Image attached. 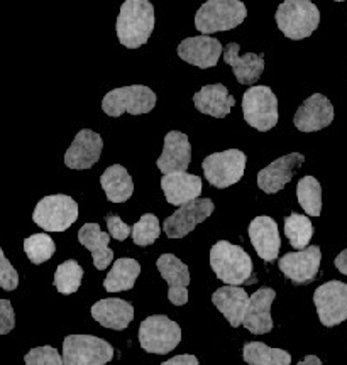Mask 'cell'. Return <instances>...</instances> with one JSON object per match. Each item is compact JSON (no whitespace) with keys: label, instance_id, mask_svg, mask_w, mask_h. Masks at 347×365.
<instances>
[{"label":"cell","instance_id":"277c9868","mask_svg":"<svg viewBox=\"0 0 347 365\" xmlns=\"http://www.w3.org/2000/svg\"><path fill=\"white\" fill-rule=\"evenodd\" d=\"M276 24L286 38L305 39L321 24V12L310 0H285L276 11Z\"/></svg>","mask_w":347,"mask_h":365},{"label":"cell","instance_id":"3957f363","mask_svg":"<svg viewBox=\"0 0 347 365\" xmlns=\"http://www.w3.org/2000/svg\"><path fill=\"white\" fill-rule=\"evenodd\" d=\"M248 9L241 0H207L195 14V27L202 34L222 33L243 24Z\"/></svg>","mask_w":347,"mask_h":365},{"label":"cell","instance_id":"8fae6325","mask_svg":"<svg viewBox=\"0 0 347 365\" xmlns=\"http://www.w3.org/2000/svg\"><path fill=\"white\" fill-rule=\"evenodd\" d=\"M313 303L323 327H337L347 319V284L342 281H328L313 293Z\"/></svg>","mask_w":347,"mask_h":365},{"label":"cell","instance_id":"60d3db41","mask_svg":"<svg viewBox=\"0 0 347 365\" xmlns=\"http://www.w3.org/2000/svg\"><path fill=\"white\" fill-rule=\"evenodd\" d=\"M334 264H336L337 271L344 274V276H347V249H344L339 255H337Z\"/></svg>","mask_w":347,"mask_h":365},{"label":"cell","instance_id":"30bf717a","mask_svg":"<svg viewBox=\"0 0 347 365\" xmlns=\"http://www.w3.org/2000/svg\"><path fill=\"white\" fill-rule=\"evenodd\" d=\"M246 154L239 149L213 153L203 159L202 170L207 181L216 188H227L241 181L246 171Z\"/></svg>","mask_w":347,"mask_h":365},{"label":"cell","instance_id":"ffe728a7","mask_svg":"<svg viewBox=\"0 0 347 365\" xmlns=\"http://www.w3.org/2000/svg\"><path fill=\"white\" fill-rule=\"evenodd\" d=\"M249 239L251 244L259 257L266 262H273L280 255L281 239L278 223L271 217L261 215L256 217L249 223Z\"/></svg>","mask_w":347,"mask_h":365},{"label":"cell","instance_id":"ac0fdd59","mask_svg":"<svg viewBox=\"0 0 347 365\" xmlns=\"http://www.w3.org/2000/svg\"><path fill=\"white\" fill-rule=\"evenodd\" d=\"M276 298V291L271 287H261L253 296H249L248 308L243 317V325L254 335H264L273 330L271 304Z\"/></svg>","mask_w":347,"mask_h":365},{"label":"cell","instance_id":"44dd1931","mask_svg":"<svg viewBox=\"0 0 347 365\" xmlns=\"http://www.w3.org/2000/svg\"><path fill=\"white\" fill-rule=\"evenodd\" d=\"M191 163V145L183 132L171 130L164 135V148L158 158V170L163 175L168 173L186 171Z\"/></svg>","mask_w":347,"mask_h":365},{"label":"cell","instance_id":"6da1fadb","mask_svg":"<svg viewBox=\"0 0 347 365\" xmlns=\"http://www.w3.org/2000/svg\"><path fill=\"white\" fill-rule=\"evenodd\" d=\"M154 29V7L149 0H126L117 17L119 43L138 49L148 43Z\"/></svg>","mask_w":347,"mask_h":365},{"label":"cell","instance_id":"7c38bea8","mask_svg":"<svg viewBox=\"0 0 347 365\" xmlns=\"http://www.w3.org/2000/svg\"><path fill=\"white\" fill-rule=\"evenodd\" d=\"M216 205L210 198H195L176 210L171 217H168L163 223V230L170 239H183L188 235L198 223L207 220L212 215Z\"/></svg>","mask_w":347,"mask_h":365},{"label":"cell","instance_id":"ab89813d","mask_svg":"<svg viewBox=\"0 0 347 365\" xmlns=\"http://www.w3.org/2000/svg\"><path fill=\"white\" fill-rule=\"evenodd\" d=\"M163 365H198V359L195 355H178L170 360H164Z\"/></svg>","mask_w":347,"mask_h":365},{"label":"cell","instance_id":"603a6c76","mask_svg":"<svg viewBox=\"0 0 347 365\" xmlns=\"http://www.w3.org/2000/svg\"><path fill=\"white\" fill-rule=\"evenodd\" d=\"M223 51V61L227 63L234 71L236 80L241 85H253L254 81L261 78L264 70V56L263 54L248 53L244 56L239 54V44L229 43Z\"/></svg>","mask_w":347,"mask_h":365},{"label":"cell","instance_id":"ba28073f","mask_svg":"<svg viewBox=\"0 0 347 365\" xmlns=\"http://www.w3.org/2000/svg\"><path fill=\"white\" fill-rule=\"evenodd\" d=\"M61 357L65 365H104L114 359V346L94 335H68Z\"/></svg>","mask_w":347,"mask_h":365},{"label":"cell","instance_id":"f1b7e54d","mask_svg":"<svg viewBox=\"0 0 347 365\" xmlns=\"http://www.w3.org/2000/svg\"><path fill=\"white\" fill-rule=\"evenodd\" d=\"M139 274L141 264L136 259H117L104 281L105 291H109V293L129 291L134 287Z\"/></svg>","mask_w":347,"mask_h":365},{"label":"cell","instance_id":"d590c367","mask_svg":"<svg viewBox=\"0 0 347 365\" xmlns=\"http://www.w3.org/2000/svg\"><path fill=\"white\" fill-rule=\"evenodd\" d=\"M27 365H63V357L54 346H38L24 357Z\"/></svg>","mask_w":347,"mask_h":365},{"label":"cell","instance_id":"74e56055","mask_svg":"<svg viewBox=\"0 0 347 365\" xmlns=\"http://www.w3.org/2000/svg\"><path fill=\"white\" fill-rule=\"evenodd\" d=\"M105 222H107V228H109V234L111 237H114L116 240H126L127 237L131 235V230L132 227L127 225L121 220V217H117L116 213H109L107 217H105Z\"/></svg>","mask_w":347,"mask_h":365},{"label":"cell","instance_id":"1f68e13d","mask_svg":"<svg viewBox=\"0 0 347 365\" xmlns=\"http://www.w3.org/2000/svg\"><path fill=\"white\" fill-rule=\"evenodd\" d=\"M285 235L288 237L291 247L296 250L305 249L313 237L312 222L308 217L293 212L285 218Z\"/></svg>","mask_w":347,"mask_h":365},{"label":"cell","instance_id":"83f0119b","mask_svg":"<svg viewBox=\"0 0 347 365\" xmlns=\"http://www.w3.org/2000/svg\"><path fill=\"white\" fill-rule=\"evenodd\" d=\"M100 185H102L107 200L112 203H124L134 193L132 178L121 164H114V166L107 168L100 176Z\"/></svg>","mask_w":347,"mask_h":365},{"label":"cell","instance_id":"d6a6232c","mask_svg":"<svg viewBox=\"0 0 347 365\" xmlns=\"http://www.w3.org/2000/svg\"><path fill=\"white\" fill-rule=\"evenodd\" d=\"M81 279H84V269L79 266V262L65 261L59 264L56 272H54V287L58 289V293L61 294H73L79 291L81 286Z\"/></svg>","mask_w":347,"mask_h":365},{"label":"cell","instance_id":"5b68a950","mask_svg":"<svg viewBox=\"0 0 347 365\" xmlns=\"http://www.w3.org/2000/svg\"><path fill=\"white\" fill-rule=\"evenodd\" d=\"M156 105V93L144 85L122 86L109 91L102 100V110L109 117H121L127 112L131 115L149 113Z\"/></svg>","mask_w":347,"mask_h":365},{"label":"cell","instance_id":"5bb4252c","mask_svg":"<svg viewBox=\"0 0 347 365\" xmlns=\"http://www.w3.org/2000/svg\"><path fill=\"white\" fill-rule=\"evenodd\" d=\"M156 267L164 281L168 282V299L175 307H183L188 301L190 271L185 262H181L176 255L163 254L159 255Z\"/></svg>","mask_w":347,"mask_h":365},{"label":"cell","instance_id":"8d00e7d4","mask_svg":"<svg viewBox=\"0 0 347 365\" xmlns=\"http://www.w3.org/2000/svg\"><path fill=\"white\" fill-rule=\"evenodd\" d=\"M17 286H19V274L0 249V287L6 291H14L17 289Z\"/></svg>","mask_w":347,"mask_h":365},{"label":"cell","instance_id":"4316f807","mask_svg":"<svg viewBox=\"0 0 347 365\" xmlns=\"http://www.w3.org/2000/svg\"><path fill=\"white\" fill-rule=\"evenodd\" d=\"M111 235L100 230L99 223H85L79 230V242L94 255V266L104 271L114 261V250L109 249Z\"/></svg>","mask_w":347,"mask_h":365},{"label":"cell","instance_id":"d6986e66","mask_svg":"<svg viewBox=\"0 0 347 365\" xmlns=\"http://www.w3.org/2000/svg\"><path fill=\"white\" fill-rule=\"evenodd\" d=\"M221 41L210 36H197V38H186L178 46V56L188 65H193L200 70L216 66L222 54Z\"/></svg>","mask_w":347,"mask_h":365},{"label":"cell","instance_id":"7402d4cb","mask_svg":"<svg viewBox=\"0 0 347 365\" xmlns=\"http://www.w3.org/2000/svg\"><path fill=\"white\" fill-rule=\"evenodd\" d=\"M161 190L168 203L180 207L190 200L198 198L202 193V180L186 171L168 173L161 178Z\"/></svg>","mask_w":347,"mask_h":365},{"label":"cell","instance_id":"d4e9b609","mask_svg":"<svg viewBox=\"0 0 347 365\" xmlns=\"http://www.w3.org/2000/svg\"><path fill=\"white\" fill-rule=\"evenodd\" d=\"M195 108L205 115L223 118L229 115L231 108L236 105V98L229 95L222 83L205 85L203 88L193 95Z\"/></svg>","mask_w":347,"mask_h":365},{"label":"cell","instance_id":"8992f818","mask_svg":"<svg viewBox=\"0 0 347 365\" xmlns=\"http://www.w3.org/2000/svg\"><path fill=\"white\" fill-rule=\"evenodd\" d=\"M79 218V203L68 195L44 196L36 205L33 220L46 232H65Z\"/></svg>","mask_w":347,"mask_h":365},{"label":"cell","instance_id":"9a60e30c","mask_svg":"<svg viewBox=\"0 0 347 365\" xmlns=\"http://www.w3.org/2000/svg\"><path fill=\"white\" fill-rule=\"evenodd\" d=\"M334 120V107L322 93H313L296 110L293 122L301 132H317L326 129Z\"/></svg>","mask_w":347,"mask_h":365},{"label":"cell","instance_id":"e575fe53","mask_svg":"<svg viewBox=\"0 0 347 365\" xmlns=\"http://www.w3.org/2000/svg\"><path fill=\"white\" fill-rule=\"evenodd\" d=\"M131 234L134 244L141 245V247L154 244L159 234H161V227H159L158 217L153 215V213H144V215L141 217V220L132 225Z\"/></svg>","mask_w":347,"mask_h":365},{"label":"cell","instance_id":"2e32d148","mask_svg":"<svg viewBox=\"0 0 347 365\" xmlns=\"http://www.w3.org/2000/svg\"><path fill=\"white\" fill-rule=\"evenodd\" d=\"M104 140L97 132L84 129L75 135L65 154V164L70 170H90L99 163Z\"/></svg>","mask_w":347,"mask_h":365},{"label":"cell","instance_id":"b9f144b4","mask_svg":"<svg viewBox=\"0 0 347 365\" xmlns=\"http://www.w3.org/2000/svg\"><path fill=\"white\" fill-rule=\"evenodd\" d=\"M305 364H315V365H322V360L318 357H313V355H308V357H305L303 360H300V365H305Z\"/></svg>","mask_w":347,"mask_h":365},{"label":"cell","instance_id":"484cf974","mask_svg":"<svg viewBox=\"0 0 347 365\" xmlns=\"http://www.w3.org/2000/svg\"><path fill=\"white\" fill-rule=\"evenodd\" d=\"M212 303L227 318L231 327L237 328L243 323L244 312L249 303V296L241 286L227 284L218 287L216 293L212 294Z\"/></svg>","mask_w":347,"mask_h":365},{"label":"cell","instance_id":"7a4b0ae2","mask_svg":"<svg viewBox=\"0 0 347 365\" xmlns=\"http://www.w3.org/2000/svg\"><path fill=\"white\" fill-rule=\"evenodd\" d=\"M210 267L217 279L226 284L241 286L253 282V261L249 254L239 245L227 240H218L210 249Z\"/></svg>","mask_w":347,"mask_h":365},{"label":"cell","instance_id":"f35d334b","mask_svg":"<svg viewBox=\"0 0 347 365\" xmlns=\"http://www.w3.org/2000/svg\"><path fill=\"white\" fill-rule=\"evenodd\" d=\"M16 327V314L9 299H0V335H7Z\"/></svg>","mask_w":347,"mask_h":365},{"label":"cell","instance_id":"e0dca14e","mask_svg":"<svg viewBox=\"0 0 347 365\" xmlns=\"http://www.w3.org/2000/svg\"><path fill=\"white\" fill-rule=\"evenodd\" d=\"M305 156L300 153H291L286 156L278 158L276 161L268 164L264 170L258 173V186L264 193L275 195L285 188L286 182L291 181L295 171L303 164Z\"/></svg>","mask_w":347,"mask_h":365},{"label":"cell","instance_id":"4fadbf2b","mask_svg":"<svg viewBox=\"0 0 347 365\" xmlns=\"http://www.w3.org/2000/svg\"><path fill=\"white\" fill-rule=\"evenodd\" d=\"M322 254L318 245H307L298 252H288L278 261V267L286 279L295 284H308L317 277Z\"/></svg>","mask_w":347,"mask_h":365},{"label":"cell","instance_id":"f546056e","mask_svg":"<svg viewBox=\"0 0 347 365\" xmlns=\"http://www.w3.org/2000/svg\"><path fill=\"white\" fill-rule=\"evenodd\" d=\"M243 359L253 365H290L291 355L286 350L271 349L261 341H249L243 349Z\"/></svg>","mask_w":347,"mask_h":365},{"label":"cell","instance_id":"9c48e42d","mask_svg":"<svg viewBox=\"0 0 347 365\" xmlns=\"http://www.w3.org/2000/svg\"><path fill=\"white\" fill-rule=\"evenodd\" d=\"M244 120L259 132L271 130L278 124V98L269 86H251L243 97Z\"/></svg>","mask_w":347,"mask_h":365},{"label":"cell","instance_id":"7bdbcfd3","mask_svg":"<svg viewBox=\"0 0 347 365\" xmlns=\"http://www.w3.org/2000/svg\"><path fill=\"white\" fill-rule=\"evenodd\" d=\"M336 2H344V0H336Z\"/></svg>","mask_w":347,"mask_h":365},{"label":"cell","instance_id":"4dcf8cb0","mask_svg":"<svg viewBox=\"0 0 347 365\" xmlns=\"http://www.w3.org/2000/svg\"><path fill=\"white\" fill-rule=\"evenodd\" d=\"M296 198L308 217H318L322 212V186L313 176H303L296 185Z\"/></svg>","mask_w":347,"mask_h":365},{"label":"cell","instance_id":"836d02e7","mask_svg":"<svg viewBox=\"0 0 347 365\" xmlns=\"http://www.w3.org/2000/svg\"><path fill=\"white\" fill-rule=\"evenodd\" d=\"M24 252L31 262L39 266L53 257L56 245L48 234H34L24 240Z\"/></svg>","mask_w":347,"mask_h":365},{"label":"cell","instance_id":"52a82bcc","mask_svg":"<svg viewBox=\"0 0 347 365\" xmlns=\"http://www.w3.org/2000/svg\"><path fill=\"white\" fill-rule=\"evenodd\" d=\"M181 341V328L166 314L146 318L139 327V344L149 354L166 355Z\"/></svg>","mask_w":347,"mask_h":365},{"label":"cell","instance_id":"cb8c5ba5","mask_svg":"<svg viewBox=\"0 0 347 365\" xmlns=\"http://www.w3.org/2000/svg\"><path fill=\"white\" fill-rule=\"evenodd\" d=\"M92 317L97 323L111 330H126L134 318V308L129 301L119 298L100 299L94 304Z\"/></svg>","mask_w":347,"mask_h":365}]
</instances>
